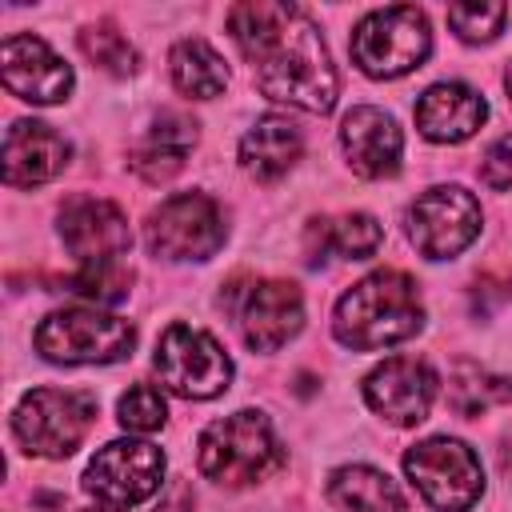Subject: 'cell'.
Returning <instances> with one entry per match:
<instances>
[{"mask_svg":"<svg viewBox=\"0 0 512 512\" xmlns=\"http://www.w3.org/2000/svg\"><path fill=\"white\" fill-rule=\"evenodd\" d=\"M228 28L244 60L252 64L256 88L268 100L320 116L336 104V72L320 40V28L304 8L244 0L228 12Z\"/></svg>","mask_w":512,"mask_h":512,"instance_id":"1","label":"cell"},{"mask_svg":"<svg viewBox=\"0 0 512 512\" xmlns=\"http://www.w3.org/2000/svg\"><path fill=\"white\" fill-rule=\"evenodd\" d=\"M424 328V304L416 292V280L380 268L352 284L332 312V332L352 352H376L388 344H400Z\"/></svg>","mask_w":512,"mask_h":512,"instance_id":"2","label":"cell"},{"mask_svg":"<svg viewBox=\"0 0 512 512\" xmlns=\"http://www.w3.org/2000/svg\"><path fill=\"white\" fill-rule=\"evenodd\" d=\"M196 464L208 480L224 488H244L264 480L272 468L284 464V448L268 424L264 412H232L224 420H212L200 432Z\"/></svg>","mask_w":512,"mask_h":512,"instance_id":"3","label":"cell"},{"mask_svg":"<svg viewBox=\"0 0 512 512\" xmlns=\"http://www.w3.org/2000/svg\"><path fill=\"white\" fill-rule=\"evenodd\" d=\"M348 48H352V60L360 64L364 76H372V80H396V76L420 68L424 56L432 52L428 16L420 8H412V4L368 12L352 28V44Z\"/></svg>","mask_w":512,"mask_h":512,"instance_id":"4","label":"cell"},{"mask_svg":"<svg viewBox=\"0 0 512 512\" xmlns=\"http://www.w3.org/2000/svg\"><path fill=\"white\" fill-rule=\"evenodd\" d=\"M132 348L136 328L96 308H60L36 324V352L52 364H112Z\"/></svg>","mask_w":512,"mask_h":512,"instance_id":"5","label":"cell"},{"mask_svg":"<svg viewBox=\"0 0 512 512\" xmlns=\"http://www.w3.org/2000/svg\"><path fill=\"white\" fill-rule=\"evenodd\" d=\"M96 420V396L92 392H68V388H32L12 412V432L24 452L32 456H72L80 440L88 436Z\"/></svg>","mask_w":512,"mask_h":512,"instance_id":"6","label":"cell"},{"mask_svg":"<svg viewBox=\"0 0 512 512\" xmlns=\"http://www.w3.org/2000/svg\"><path fill=\"white\" fill-rule=\"evenodd\" d=\"M404 472L436 512H468L484 492V472L464 440L432 436L404 452Z\"/></svg>","mask_w":512,"mask_h":512,"instance_id":"7","label":"cell"},{"mask_svg":"<svg viewBox=\"0 0 512 512\" xmlns=\"http://www.w3.org/2000/svg\"><path fill=\"white\" fill-rule=\"evenodd\" d=\"M156 376L168 392L184 396V400H208L220 396L232 380V360L228 352L200 328L192 324H172L164 328V336L156 340Z\"/></svg>","mask_w":512,"mask_h":512,"instance_id":"8","label":"cell"},{"mask_svg":"<svg viewBox=\"0 0 512 512\" xmlns=\"http://www.w3.org/2000/svg\"><path fill=\"white\" fill-rule=\"evenodd\" d=\"M144 244L164 260H208L224 244V212L204 192H176L148 216Z\"/></svg>","mask_w":512,"mask_h":512,"instance_id":"9","label":"cell"},{"mask_svg":"<svg viewBox=\"0 0 512 512\" xmlns=\"http://www.w3.org/2000/svg\"><path fill=\"white\" fill-rule=\"evenodd\" d=\"M164 476V452L148 440H112L84 468V492L112 512L144 504Z\"/></svg>","mask_w":512,"mask_h":512,"instance_id":"10","label":"cell"},{"mask_svg":"<svg viewBox=\"0 0 512 512\" xmlns=\"http://www.w3.org/2000/svg\"><path fill=\"white\" fill-rule=\"evenodd\" d=\"M480 236V204L460 184L428 188L408 208V240L428 260L460 256Z\"/></svg>","mask_w":512,"mask_h":512,"instance_id":"11","label":"cell"},{"mask_svg":"<svg viewBox=\"0 0 512 512\" xmlns=\"http://www.w3.org/2000/svg\"><path fill=\"white\" fill-rule=\"evenodd\" d=\"M60 240L64 248L84 264H120V256L132 248L128 216L100 196H76L60 212Z\"/></svg>","mask_w":512,"mask_h":512,"instance_id":"12","label":"cell"},{"mask_svg":"<svg viewBox=\"0 0 512 512\" xmlns=\"http://www.w3.org/2000/svg\"><path fill=\"white\" fill-rule=\"evenodd\" d=\"M240 336L252 352H276L304 324V296L288 280H252L236 300Z\"/></svg>","mask_w":512,"mask_h":512,"instance_id":"13","label":"cell"},{"mask_svg":"<svg viewBox=\"0 0 512 512\" xmlns=\"http://www.w3.org/2000/svg\"><path fill=\"white\" fill-rule=\"evenodd\" d=\"M364 400L384 420L408 428L420 424L436 400V372L416 356H388L364 380Z\"/></svg>","mask_w":512,"mask_h":512,"instance_id":"14","label":"cell"},{"mask_svg":"<svg viewBox=\"0 0 512 512\" xmlns=\"http://www.w3.org/2000/svg\"><path fill=\"white\" fill-rule=\"evenodd\" d=\"M0 76L4 88L28 104H56L72 92V68L40 36L24 32L0 44Z\"/></svg>","mask_w":512,"mask_h":512,"instance_id":"15","label":"cell"},{"mask_svg":"<svg viewBox=\"0 0 512 512\" xmlns=\"http://www.w3.org/2000/svg\"><path fill=\"white\" fill-rule=\"evenodd\" d=\"M340 144L344 156L352 164L356 176L364 180H384L400 172V156H404V136L396 128V120L380 108H352L340 124Z\"/></svg>","mask_w":512,"mask_h":512,"instance_id":"16","label":"cell"},{"mask_svg":"<svg viewBox=\"0 0 512 512\" xmlns=\"http://www.w3.org/2000/svg\"><path fill=\"white\" fill-rule=\"evenodd\" d=\"M72 144L40 120H16L4 136V184L8 188H36L64 172Z\"/></svg>","mask_w":512,"mask_h":512,"instance_id":"17","label":"cell"},{"mask_svg":"<svg viewBox=\"0 0 512 512\" xmlns=\"http://www.w3.org/2000/svg\"><path fill=\"white\" fill-rule=\"evenodd\" d=\"M488 116V104L480 92H472L468 84L444 80L432 84L420 100H416V128L436 140V144H460L468 140Z\"/></svg>","mask_w":512,"mask_h":512,"instance_id":"18","label":"cell"},{"mask_svg":"<svg viewBox=\"0 0 512 512\" xmlns=\"http://www.w3.org/2000/svg\"><path fill=\"white\" fill-rule=\"evenodd\" d=\"M192 144H196V124H192L188 116H180V112H160V116L152 120L148 136H144V140L136 144V152L128 156V164H132V172H140L148 184H164V180H172V176L184 168Z\"/></svg>","mask_w":512,"mask_h":512,"instance_id":"19","label":"cell"},{"mask_svg":"<svg viewBox=\"0 0 512 512\" xmlns=\"http://www.w3.org/2000/svg\"><path fill=\"white\" fill-rule=\"evenodd\" d=\"M304 152V136L288 116H260L244 136H240V164L256 180H276L284 176Z\"/></svg>","mask_w":512,"mask_h":512,"instance_id":"20","label":"cell"},{"mask_svg":"<svg viewBox=\"0 0 512 512\" xmlns=\"http://www.w3.org/2000/svg\"><path fill=\"white\" fill-rule=\"evenodd\" d=\"M380 240H384V232H380L376 216L344 212L336 220H308L304 252H308V264H320L328 252H336L344 260H368L380 248Z\"/></svg>","mask_w":512,"mask_h":512,"instance_id":"21","label":"cell"},{"mask_svg":"<svg viewBox=\"0 0 512 512\" xmlns=\"http://www.w3.org/2000/svg\"><path fill=\"white\" fill-rule=\"evenodd\" d=\"M328 500L336 504V512H408L400 488L368 464L336 468L328 476Z\"/></svg>","mask_w":512,"mask_h":512,"instance_id":"22","label":"cell"},{"mask_svg":"<svg viewBox=\"0 0 512 512\" xmlns=\"http://www.w3.org/2000/svg\"><path fill=\"white\" fill-rule=\"evenodd\" d=\"M168 68H172V84L192 100H212L228 84V68L220 52L204 40H180L168 56Z\"/></svg>","mask_w":512,"mask_h":512,"instance_id":"23","label":"cell"},{"mask_svg":"<svg viewBox=\"0 0 512 512\" xmlns=\"http://www.w3.org/2000/svg\"><path fill=\"white\" fill-rule=\"evenodd\" d=\"M504 400H512V380L492 376L488 368H480L472 360H460L452 368V376H448V404L460 416H480L484 408L504 404Z\"/></svg>","mask_w":512,"mask_h":512,"instance_id":"24","label":"cell"},{"mask_svg":"<svg viewBox=\"0 0 512 512\" xmlns=\"http://www.w3.org/2000/svg\"><path fill=\"white\" fill-rule=\"evenodd\" d=\"M80 52H84L100 72H108V76H132L136 64H140L132 40H128L116 24H108V20L88 24V28L80 32Z\"/></svg>","mask_w":512,"mask_h":512,"instance_id":"25","label":"cell"},{"mask_svg":"<svg viewBox=\"0 0 512 512\" xmlns=\"http://www.w3.org/2000/svg\"><path fill=\"white\" fill-rule=\"evenodd\" d=\"M68 292L76 296H88L96 304H116L128 296V284H132V272L124 264H84L76 276L64 280Z\"/></svg>","mask_w":512,"mask_h":512,"instance_id":"26","label":"cell"},{"mask_svg":"<svg viewBox=\"0 0 512 512\" xmlns=\"http://www.w3.org/2000/svg\"><path fill=\"white\" fill-rule=\"evenodd\" d=\"M116 420H120L128 432H156V428H164V420H168V404H164L160 388H152V384H132V388L120 396V404H116Z\"/></svg>","mask_w":512,"mask_h":512,"instance_id":"27","label":"cell"},{"mask_svg":"<svg viewBox=\"0 0 512 512\" xmlns=\"http://www.w3.org/2000/svg\"><path fill=\"white\" fill-rule=\"evenodd\" d=\"M508 20V8L504 4H452L448 8V24L456 28L460 40L468 44H484V40H496L500 28Z\"/></svg>","mask_w":512,"mask_h":512,"instance_id":"28","label":"cell"},{"mask_svg":"<svg viewBox=\"0 0 512 512\" xmlns=\"http://www.w3.org/2000/svg\"><path fill=\"white\" fill-rule=\"evenodd\" d=\"M480 180H484L488 188H496V192H508V188H512V136H500V140L484 152V160H480Z\"/></svg>","mask_w":512,"mask_h":512,"instance_id":"29","label":"cell"},{"mask_svg":"<svg viewBox=\"0 0 512 512\" xmlns=\"http://www.w3.org/2000/svg\"><path fill=\"white\" fill-rule=\"evenodd\" d=\"M504 88H508V100H512V64H508V72H504Z\"/></svg>","mask_w":512,"mask_h":512,"instance_id":"30","label":"cell"}]
</instances>
